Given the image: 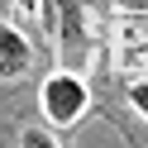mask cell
Wrapping results in <instances>:
<instances>
[{"mask_svg":"<svg viewBox=\"0 0 148 148\" xmlns=\"http://www.w3.org/2000/svg\"><path fill=\"white\" fill-rule=\"evenodd\" d=\"M29 62H34L29 38H24L14 24L0 19V81H19L24 72H29Z\"/></svg>","mask_w":148,"mask_h":148,"instance_id":"obj_3","label":"cell"},{"mask_svg":"<svg viewBox=\"0 0 148 148\" xmlns=\"http://www.w3.org/2000/svg\"><path fill=\"white\" fill-rule=\"evenodd\" d=\"M38 10H43V24H48L53 43H58V58L77 72L81 62H86V43H91V34H86V5H81V0H43Z\"/></svg>","mask_w":148,"mask_h":148,"instance_id":"obj_1","label":"cell"},{"mask_svg":"<svg viewBox=\"0 0 148 148\" xmlns=\"http://www.w3.org/2000/svg\"><path fill=\"white\" fill-rule=\"evenodd\" d=\"M38 105H43V115H48V124H58V129H72L81 115H86V105H91V91H86V81H81L72 67H62V72H53V77L43 81V91H38Z\"/></svg>","mask_w":148,"mask_h":148,"instance_id":"obj_2","label":"cell"},{"mask_svg":"<svg viewBox=\"0 0 148 148\" xmlns=\"http://www.w3.org/2000/svg\"><path fill=\"white\" fill-rule=\"evenodd\" d=\"M129 105L148 119V81H129Z\"/></svg>","mask_w":148,"mask_h":148,"instance_id":"obj_4","label":"cell"},{"mask_svg":"<svg viewBox=\"0 0 148 148\" xmlns=\"http://www.w3.org/2000/svg\"><path fill=\"white\" fill-rule=\"evenodd\" d=\"M115 10H124V14H148V0H115Z\"/></svg>","mask_w":148,"mask_h":148,"instance_id":"obj_5","label":"cell"},{"mask_svg":"<svg viewBox=\"0 0 148 148\" xmlns=\"http://www.w3.org/2000/svg\"><path fill=\"white\" fill-rule=\"evenodd\" d=\"M14 5H19V10H38L43 0H14Z\"/></svg>","mask_w":148,"mask_h":148,"instance_id":"obj_7","label":"cell"},{"mask_svg":"<svg viewBox=\"0 0 148 148\" xmlns=\"http://www.w3.org/2000/svg\"><path fill=\"white\" fill-rule=\"evenodd\" d=\"M19 143H29V148H43V143H53V138H48V134H38V129H29Z\"/></svg>","mask_w":148,"mask_h":148,"instance_id":"obj_6","label":"cell"}]
</instances>
